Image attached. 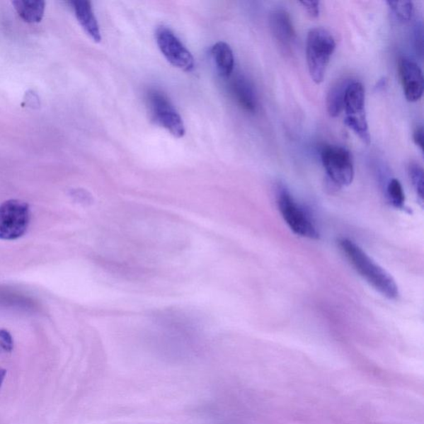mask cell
Returning <instances> with one entry per match:
<instances>
[{"mask_svg": "<svg viewBox=\"0 0 424 424\" xmlns=\"http://www.w3.org/2000/svg\"><path fill=\"white\" fill-rule=\"evenodd\" d=\"M419 38H423V36H422V29L421 28H418V31H417V33H416V40H418V39H419ZM418 41H416V42H418ZM416 46H417V48H418V47H420V51L422 52V50H423V47H422L423 46V41L420 40V43H419V45H418V42H417L416 43Z\"/></svg>", "mask_w": 424, "mask_h": 424, "instance_id": "23", "label": "cell"}, {"mask_svg": "<svg viewBox=\"0 0 424 424\" xmlns=\"http://www.w3.org/2000/svg\"><path fill=\"white\" fill-rule=\"evenodd\" d=\"M0 347L7 352H11L13 349L11 336L6 331H0Z\"/></svg>", "mask_w": 424, "mask_h": 424, "instance_id": "21", "label": "cell"}, {"mask_svg": "<svg viewBox=\"0 0 424 424\" xmlns=\"http://www.w3.org/2000/svg\"><path fill=\"white\" fill-rule=\"evenodd\" d=\"M270 27L277 45L286 52H291L297 39L296 32L289 13L275 9L270 16Z\"/></svg>", "mask_w": 424, "mask_h": 424, "instance_id": "10", "label": "cell"}, {"mask_svg": "<svg viewBox=\"0 0 424 424\" xmlns=\"http://www.w3.org/2000/svg\"><path fill=\"white\" fill-rule=\"evenodd\" d=\"M340 251L353 265L355 270L373 287L375 290L389 300H396L399 295V287L396 280L389 273L375 263L357 243L348 238H340Z\"/></svg>", "mask_w": 424, "mask_h": 424, "instance_id": "1", "label": "cell"}, {"mask_svg": "<svg viewBox=\"0 0 424 424\" xmlns=\"http://www.w3.org/2000/svg\"><path fill=\"white\" fill-rule=\"evenodd\" d=\"M335 50L336 41L329 31L323 28L311 29L306 38V62L309 74L316 84L323 81Z\"/></svg>", "mask_w": 424, "mask_h": 424, "instance_id": "2", "label": "cell"}, {"mask_svg": "<svg viewBox=\"0 0 424 424\" xmlns=\"http://www.w3.org/2000/svg\"><path fill=\"white\" fill-rule=\"evenodd\" d=\"M302 6L306 9L309 16L313 18L319 16L320 13V3L318 1H302Z\"/></svg>", "mask_w": 424, "mask_h": 424, "instance_id": "20", "label": "cell"}, {"mask_svg": "<svg viewBox=\"0 0 424 424\" xmlns=\"http://www.w3.org/2000/svg\"><path fill=\"white\" fill-rule=\"evenodd\" d=\"M399 72L407 101L417 102L420 100L424 90L423 75L420 67L411 58L401 57L399 62Z\"/></svg>", "mask_w": 424, "mask_h": 424, "instance_id": "9", "label": "cell"}, {"mask_svg": "<svg viewBox=\"0 0 424 424\" xmlns=\"http://www.w3.org/2000/svg\"><path fill=\"white\" fill-rule=\"evenodd\" d=\"M352 81L345 78V79L335 83L331 87L328 97H326V108H328L329 115L333 118L338 117L343 110L345 91Z\"/></svg>", "mask_w": 424, "mask_h": 424, "instance_id": "15", "label": "cell"}, {"mask_svg": "<svg viewBox=\"0 0 424 424\" xmlns=\"http://www.w3.org/2000/svg\"><path fill=\"white\" fill-rule=\"evenodd\" d=\"M211 53L219 74L225 78L231 76L235 67V57L231 47L226 42H219L212 47Z\"/></svg>", "mask_w": 424, "mask_h": 424, "instance_id": "13", "label": "cell"}, {"mask_svg": "<svg viewBox=\"0 0 424 424\" xmlns=\"http://www.w3.org/2000/svg\"><path fill=\"white\" fill-rule=\"evenodd\" d=\"M365 89L362 83L353 81L345 91L344 123L352 130L365 144L370 143V134L365 114Z\"/></svg>", "mask_w": 424, "mask_h": 424, "instance_id": "4", "label": "cell"}, {"mask_svg": "<svg viewBox=\"0 0 424 424\" xmlns=\"http://www.w3.org/2000/svg\"><path fill=\"white\" fill-rule=\"evenodd\" d=\"M276 202L282 219L295 235L319 240L320 233L309 214L286 188L277 189Z\"/></svg>", "mask_w": 424, "mask_h": 424, "instance_id": "3", "label": "cell"}, {"mask_svg": "<svg viewBox=\"0 0 424 424\" xmlns=\"http://www.w3.org/2000/svg\"><path fill=\"white\" fill-rule=\"evenodd\" d=\"M231 90L238 103L248 112H255L257 108L256 91L251 83L245 76H237L231 82Z\"/></svg>", "mask_w": 424, "mask_h": 424, "instance_id": "12", "label": "cell"}, {"mask_svg": "<svg viewBox=\"0 0 424 424\" xmlns=\"http://www.w3.org/2000/svg\"><path fill=\"white\" fill-rule=\"evenodd\" d=\"M104 265L106 267V270H108L111 274L127 277L129 280L139 279L144 275V272L138 269V268L122 264L120 262L109 259L104 260Z\"/></svg>", "mask_w": 424, "mask_h": 424, "instance_id": "16", "label": "cell"}, {"mask_svg": "<svg viewBox=\"0 0 424 424\" xmlns=\"http://www.w3.org/2000/svg\"><path fill=\"white\" fill-rule=\"evenodd\" d=\"M155 36L159 50L170 64L184 71L193 70L195 62L192 53L169 28L159 27Z\"/></svg>", "mask_w": 424, "mask_h": 424, "instance_id": "8", "label": "cell"}, {"mask_svg": "<svg viewBox=\"0 0 424 424\" xmlns=\"http://www.w3.org/2000/svg\"><path fill=\"white\" fill-rule=\"evenodd\" d=\"M389 202L396 209L406 210V195L402 184L396 178L389 180L386 188Z\"/></svg>", "mask_w": 424, "mask_h": 424, "instance_id": "17", "label": "cell"}, {"mask_svg": "<svg viewBox=\"0 0 424 424\" xmlns=\"http://www.w3.org/2000/svg\"><path fill=\"white\" fill-rule=\"evenodd\" d=\"M409 178L416 191L418 202L423 207V169L420 165L412 163L408 166Z\"/></svg>", "mask_w": 424, "mask_h": 424, "instance_id": "18", "label": "cell"}, {"mask_svg": "<svg viewBox=\"0 0 424 424\" xmlns=\"http://www.w3.org/2000/svg\"><path fill=\"white\" fill-rule=\"evenodd\" d=\"M76 14L78 22L92 40L101 41V34L98 22L96 21L91 3L86 0H76L70 2Z\"/></svg>", "mask_w": 424, "mask_h": 424, "instance_id": "11", "label": "cell"}, {"mask_svg": "<svg viewBox=\"0 0 424 424\" xmlns=\"http://www.w3.org/2000/svg\"><path fill=\"white\" fill-rule=\"evenodd\" d=\"M19 17L29 23L42 21L46 4L42 0H16L12 2Z\"/></svg>", "mask_w": 424, "mask_h": 424, "instance_id": "14", "label": "cell"}, {"mask_svg": "<svg viewBox=\"0 0 424 424\" xmlns=\"http://www.w3.org/2000/svg\"><path fill=\"white\" fill-rule=\"evenodd\" d=\"M147 101L151 117L155 123L167 130L175 138L183 137L186 130L182 117L168 97L159 91H150Z\"/></svg>", "mask_w": 424, "mask_h": 424, "instance_id": "7", "label": "cell"}, {"mask_svg": "<svg viewBox=\"0 0 424 424\" xmlns=\"http://www.w3.org/2000/svg\"><path fill=\"white\" fill-rule=\"evenodd\" d=\"M6 370L0 368V388H1L2 386V384L4 379V377H6Z\"/></svg>", "mask_w": 424, "mask_h": 424, "instance_id": "24", "label": "cell"}, {"mask_svg": "<svg viewBox=\"0 0 424 424\" xmlns=\"http://www.w3.org/2000/svg\"><path fill=\"white\" fill-rule=\"evenodd\" d=\"M387 4L399 21L408 23L411 21L414 11L413 2L388 1Z\"/></svg>", "mask_w": 424, "mask_h": 424, "instance_id": "19", "label": "cell"}, {"mask_svg": "<svg viewBox=\"0 0 424 424\" xmlns=\"http://www.w3.org/2000/svg\"><path fill=\"white\" fill-rule=\"evenodd\" d=\"M30 223V208L21 200L12 199L0 205V239L13 241L26 233Z\"/></svg>", "mask_w": 424, "mask_h": 424, "instance_id": "6", "label": "cell"}, {"mask_svg": "<svg viewBox=\"0 0 424 424\" xmlns=\"http://www.w3.org/2000/svg\"><path fill=\"white\" fill-rule=\"evenodd\" d=\"M413 142L418 147L420 148L422 152H423L424 144H423V126H418V128L414 131L413 135Z\"/></svg>", "mask_w": 424, "mask_h": 424, "instance_id": "22", "label": "cell"}, {"mask_svg": "<svg viewBox=\"0 0 424 424\" xmlns=\"http://www.w3.org/2000/svg\"><path fill=\"white\" fill-rule=\"evenodd\" d=\"M321 162L331 182L336 186L347 187L353 183L354 164L349 151L338 145H326L321 150Z\"/></svg>", "mask_w": 424, "mask_h": 424, "instance_id": "5", "label": "cell"}]
</instances>
